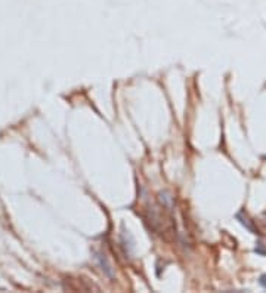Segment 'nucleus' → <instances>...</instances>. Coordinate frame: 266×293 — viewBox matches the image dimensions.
Returning a JSON list of instances; mask_svg holds the SVG:
<instances>
[{"label": "nucleus", "instance_id": "f03ea898", "mask_svg": "<svg viewBox=\"0 0 266 293\" xmlns=\"http://www.w3.org/2000/svg\"><path fill=\"white\" fill-rule=\"evenodd\" d=\"M260 283H262V286H265L266 287V275H263V277L260 278Z\"/></svg>", "mask_w": 266, "mask_h": 293}, {"label": "nucleus", "instance_id": "f257e3e1", "mask_svg": "<svg viewBox=\"0 0 266 293\" xmlns=\"http://www.w3.org/2000/svg\"><path fill=\"white\" fill-rule=\"evenodd\" d=\"M237 218H238V219L241 221V224H243V225H245V226H247V229H250L251 233H254V234H256V228H254V226H253V225H250V224L247 222V221H248L247 218H243V215H241V213H238V215H237Z\"/></svg>", "mask_w": 266, "mask_h": 293}]
</instances>
